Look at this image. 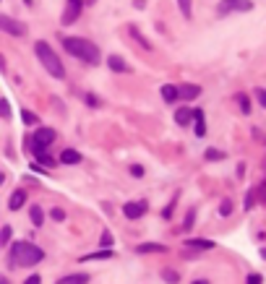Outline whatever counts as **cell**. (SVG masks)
<instances>
[{"mask_svg":"<svg viewBox=\"0 0 266 284\" xmlns=\"http://www.w3.org/2000/svg\"><path fill=\"white\" fill-rule=\"evenodd\" d=\"M63 47L68 55H73V58H78L81 63H89V65H97L102 60L99 47L94 42L84 39V37H63Z\"/></svg>","mask_w":266,"mask_h":284,"instance_id":"6da1fadb","label":"cell"},{"mask_svg":"<svg viewBox=\"0 0 266 284\" xmlns=\"http://www.w3.org/2000/svg\"><path fill=\"white\" fill-rule=\"evenodd\" d=\"M44 258V250L26 243V240H21V243H13L11 245V264L13 266H34Z\"/></svg>","mask_w":266,"mask_h":284,"instance_id":"7a4b0ae2","label":"cell"},{"mask_svg":"<svg viewBox=\"0 0 266 284\" xmlns=\"http://www.w3.org/2000/svg\"><path fill=\"white\" fill-rule=\"evenodd\" d=\"M34 52H37V58H39V63H42V68L47 71L52 78H65V65L60 63L58 52L47 45V42H37V45H34Z\"/></svg>","mask_w":266,"mask_h":284,"instance_id":"3957f363","label":"cell"},{"mask_svg":"<svg viewBox=\"0 0 266 284\" xmlns=\"http://www.w3.org/2000/svg\"><path fill=\"white\" fill-rule=\"evenodd\" d=\"M0 32H6L11 37H26V24H21V21L0 13Z\"/></svg>","mask_w":266,"mask_h":284,"instance_id":"277c9868","label":"cell"},{"mask_svg":"<svg viewBox=\"0 0 266 284\" xmlns=\"http://www.w3.org/2000/svg\"><path fill=\"white\" fill-rule=\"evenodd\" d=\"M248 11H253L251 0H222L219 3V16H225V13H248Z\"/></svg>","mask_w":266,"mask_h":284,"instance_id":"5b68a950","label":"cell"},{"mask_svg":"<svg viewBox=\"0 0 266 284\" xmlns=\"http://www.w3.org/2000/svg\"><path fill=\"white\" fill-rule=\"evenodd\" d=\"M81 11H84V0H68V6H65V13H63V24H65V26L73 24V21L81 16Z\"/></svg>","mask_w":266,"mask_h":284,"instance_id":"8992f818","label":"cell"},{"mask_svg":"<svg viewBox=\"0 0 266 284\" xmlns=\"http://www.w3.org/2000/svg\"><path fill=\"white\" fill-rule=\"evenodd\" d=\"M123 214L128 216V219H139V216L146 214V201H130V204H125Z\"/></svg>","mask_w":266,"mask_h":284,"instance_id":"52a82bcc","label":"cell"},{"mask_svg":"<svg viewBox=\"0 0 266 284\" xmlns=\"http://www.w3.org/2000/svg\"><path fill=\"white\" fill-rule=\"evenodd\" d=\"M52 141H55V130H52V128H39L37 133H34V146L47 149Z\"/></svg>","mask_w":266,"mask_h":284,"instance_id":"ba28073f","label":"cell"},{"mask_svg":"<svg viewBox=\"0 0 266 284\" xmlns=\"http://www.w3.org/2000/svg\"><path fill=\"white\" fill-rule=\"evenodd\" d=\"M198 94H201V86H198V83H185V86H177V97H183V99H196Z\"/></svg>","mask_w":266,"mask_h":284,"instance_id":"9c48e42d","label":"cell"},{"mask_svg":"<svg viewBox=\"0 0 266 284\" xmlns=\"http://www.w3.org/2000/svg\"><path fill=\"white\" fill-rule=\"evenodd\" d=\"M107 65H110V68H113L115 73H128L130 68H128V63L120 58V55H110L107 58Z\"/></svg>","mask_w":266,"mask_h":284,"instance_id":"30bf717a","label":"cell"},{"mask_svg":"<svg viewBox=\"0 0 266 284\" xmlns=\"http://www.w3.org/2000/svg\"><path fill=\"white\" fill-rule=\"evenodd\" d=\"M24 204H26V190H13L11 201H8V209H11V211H18Z\"/></svg>","mask_w":266,"mask_h":284,"instance_id":"8fae6325","label":"cell"},{"mask_svg":"<svg viewBox=\"0 0 266 284\" xmlns=\"http://www.w3.org/2000/svg\"><path fill=\"white\" fill-rule=\"evenodd\" d=\"M193 123H196V136H198V138L206 136V120H204V110H193Z\"/></svg>","mask_w":266,"mask_h":284,"instance_id":"7c38bea8","label":"cell"},{"mask_svg":"<svg viewBox=\"0 0 266 284\" xmlns=\"http://www.w3.org/2000/svg\"><path fill=\"white\" fill-rule=\"evenodd\" d=\"M60 162H63V164H78V162H81V151H76V149L60 151Z\"/></svg>","mask_w":266,"mask_h":284,"instance_id":"4fadbf2b","label":"cell"},{"mask_svg":"<svg viewBox=\"0 0 266 284\" xmlns=\"http://www.w3.org/2000/svg\"><path fill=\"white\" fill-rule=\"evenodd\" d=\"M55 284H89V274H68V276H60Z\"/></svg>","mask_w":266,"mask_h":284,"instance_id":"5bb4252c","label":"cell"},{"mask_svg":"<svg viewBox=\"0 0 266 284\" xmlns=\"http://www.w3.org/2000/svg\"><path fill=\"white\" fill-rule=\"evenodd\" d=\"M193 120V110L191 107H180V110H175V123L177 125H188Z\"/></svg>","mask_w":266,"mask_h":284,"instance_id":"9a60e30c","label":"cell"},{"mask_svg":"<svg viewBox=\"0 0 266 284\" xmlns=\"http://www.w3.org/2000/svg\"><path fill=\"white\" fill-rule=\"evenodd\" d=\"M185 248H191V250H211L214 248V243L211 240H185Z\"/></svg>","mask_w":266,"mask_h":284,"instance_id":"2e32d148","label":"cell"},{"mask_svg":"<svg viewBox=\"0 0 266 284\" xmlns=\"http://www.w3.org/2000/svg\"><path fill=\"white\" fill-rule=\"evenodd\" d=\"M34 157H37V162L44 164V167H52V164H55V159L47 154V149H42V146H34Z\"/></svg>","mask_w":266,"mask_h":284,"instance_id":"e0dca14e","label":"cell"},{"mask_svg":"<svg viewBox=\"0 0 266 284\" xmlns=\"http://www.w3.org/2000/svg\"><path fill=\"white\" fill-rule=\"evenodd\" d=\"M136 253H167V248L159 245V243H141L136 248Z\"/></svg>","mask_w":266,"mask_h":284,"instance_id":"ac0fdd59","label":"cell"},{"mask_svg":"<svg viewBox=\"0 0 266 284\" xmlns=\"http://www.w3.org/2000/svg\"><path fill=\"white\" fill-rule=\"evenodd\" d=\"M162 99H165V102H170V104L180 99V97H177V86H172V83H165V86H162Z\"/></svg>","mask_w":266,"mask_h":284,"instance_id":"d6986e66","label":"cell"},{"mask_svg":"<svg viewBox=\"0 0 266 284\" xmlns=\"http://www.w3.org/2000/svg\"><path fill=\"white\" fill-rule=\"evenodd\" d=\"M115 253H113V248H102V250H97V253H89V255H81V261H99V258H113Z\"/></svg>","mask_w":266,"mask_h":284,"instance_id":"ffe728a7","label":"cell"},{"mask_svg":"<svg viewBox=\"0 0 266 284\" xmlns=\"http://www.w3.org/2000/svg\"><path fill=\"white\" fill-rule=\"evenodd\" d=\"M128 32H130V34H133V37H136V39H139V42H141V47H144V50H151V45H149V39H146V37H144V34H139V29H136V26H133V24H130V26H128Z\"/></svg>","mask_w":266,"mask_h":284,"instance_id":"44dd1931","label":"cell"},{"mask_svg":"<svg viewBox=\"0 0 266 284\" xmlns=\"http://www.w3.org/2000/svg\"><path fill=\"white\" fill-rule=\"evenodd\" d=\"M29 216H32L34 224H42V222H44V211H42L39 206H32V209H29Z\"/></svg>","mask_w":266,"mask_h":284,"instance_id":"7402d4cb","label":"cell"},{"mask_svg":"<svg viewBox=\"0 0 266 284\" xmlns=\"http://www.w3.org/2000/svg\"><path fill=\"white\" fill-rule=\"evenodd\" d=\"M237 102H240V112L248 115L251 112V99H248V94H237Z\"/></svg>","mask_w":266,"mask_h":284,"instance_id":"603a6c76","label":"cell"},{"mask_svg":"<svg viewBox=\"0 0 266 284\" xmlns=\"http://www.w3.org/2000/svg\"><path fill=\"white\" fill-rule=\"evenodd\" d=\"M209 162H219V159H225V151H219V149H206V154H204Z\"/></svg>","mask_w":266,"mask_h":284,"instance_id":"cb8c5ba5","label":"cell"},{"mask_svg":"<svg viewBox=\"0 0 266 284\" xmlns=\"http://www.w3.org/2000/svg\"><path fill=\"white\" fill-rule=\"evenodd\" d=\"M11 235H13V230L6 224L3 230H0V245H8V243H11Z\"/></svg>","mask_w":266,"mask_h":284,"instance_id":"d4e9b609","label":"cell"},{"mask_svg":"<svg viewBox=\"0 0 266 284\" xmlns=\"http://www.w3.org/2000/svg\"><path fill=\"white\" fill-rule=\"evenodd\" d=\"M177 6H180V13H183L185 18H191V13H193V8H191V0H177Z\"/></svg>","mask_w":266,"mask_h":284,"instance_id":"484cf974","label":"cell"},{"mask_svg":"<svg viewBox=\"0 0 266 284\" xmlns=\"http://www.w3.org/2000/svg\"><path fill=\"white\" fill-rule=\"evenodd\" d=\"M219 214H222V216H230V214H232V201H230V198H227V201H222Z\"/></svg>","mask_w":266,"mask_h":284,"instance_id":"4316f807","label":"cell"},{"mask_svg":"<svg viewBox=\"0 0 266 284\" xmlns=\"http://www.w3.org/2000/svg\"><path fill=\"white\" fill-rule=\"evenodd\" d=\"M21 120H24L26 125H34L37 123V115H32L29 110H21Z\"/></svg>","mask_w":266,"mask_h":284,"instance_id":"83f0119b","label":"cell"},{"mask_svg":"<svg viewBox=\"0 0 266 284\" xmlns=\"http://www.w3.org/2000/svg\"><path fill=\"white\" fill-rule=\"evenodd\" d=\"M256 99H258V104L263 107V110H266V89H261V86H258V89H256Z\"/></svg>","mask_w":266,"mask_h":284,"instance_id":"f1b7e54d","label":"cell"},{"mask_svg":"<svg viewBox=\"0 0 266 284\" xmlns=\"http://www.w3.org/2000/svg\"><path fill=\"white\" fill-rule=\"evenodd\" d=\"M0 115H3L6 120L11 118V107H8V102H6V99H0Z\"/></svg>","mask_w":266,"mask_h":284,"instance_id":"f546056e","label":"cell"},{"mask_svg":"<svg viewBox=\"0 0 266 284\" xmlns=\"http://www.w3.org/2000/svg\"><path fill=\"white\" fill-rule=\"evenodd\" d=\"M102 248H113V235H110V232H102Z\"/></svg>","mask_w":266,"mask_h":284,"instance_id":"4dcf8cb0","label":"cell"},{"mask_svg":"<svg viewBox=\"0 0 266 284\" xmlns=\"http://www.w3.org/2000/svg\"><path fill=\"white\" fill-rule=\"evenodd\" d=\"M253 204H256V188L248 190V195H246V209H253Z\"/></svg>","mask_w":266,"mask_h":284,"instance_id":"1f68e13d","label":"cell"},{"mask_svg":"<svg viewBox=\"0 0 266 284\" xmlns=\"http://www.w3.org/2000/svg\"><path fill=\"white\" fill-rule=\"evenodd\" d=\"M256 198H261V201L266 204V180H263L258 188H256Z\"/></svg>","mask_w":266,"mask_h":284,"instance_id":"d6a6232c","label":"cell"},{"mask_svg":"<svg viewBox=\"0 0 266 284\" xmlns=\"http://www.w3.org/2000/svg\"><path fill=\"white\" fill-rule=\"evenodd\" d=\"M50 216H52L55 222H63V219H65V211H63V209H52V211H50Z\"/></svg>","mask_w":266,"mask_h":284,"instance_id":"836d02e7","label":"cell"},{"mask_svg":"<svg viewBox=\"0 0 266 284\" xmlns=\"http://www.w3.org/2000/svg\"><path fill=\"white\" fill-rule=\"evenodd\" d=\"M162 276H165V279H167L170 284H177V279H180V276H177V271H165Z\"/></svg>","mask_w":266,"mask_h":284,"instance_id":"e575fe53","label":"cell"},{"mask_svg":"<svg viewBox=\"0 0 266 284\" xmlns=\"http://www.w3.org/2000/svg\"><path fill=\"white\" fill-rule=\"evenodd\" d=\"M246 284H263V279H261V274H248Z\"/></svg>","mask_w":266,"mask_h":284,"instance_id":"d590c367","label":"cell"},{"mask_svg":"<svg viewBox=\"0 0 266 284\" xmlns=\"http://www.w3.org/2000/svg\"><path fill=\"white\" fill-rule=\"evenodd\" d=\"M130 175H133V178H144V167L141 164H133L130 167Z\"/></svg>","mask_w":266,"mask_h":284,"instance_id":"8d00e7d4","label":"cell"},{"mask_svg":"<svg viewBox=\"0 0 266 284\" xmlns=\"http://www.w3.org/2000/svg\"><path fill=\"white\" fill-rule=\"evenodd\" d=\"M196 211H188V216H185V222H183V230H191L193 227V219H196V216H193Z\"/></svg>","mask_w":266,"mask_h":284,"instance_id":"74e56055","label":"cell"},{"mask_svg":"<svg viewBox=\"0 0 266 284\" xmlns=\"http://www.w3.org/2000/svg\"><path fill=\"white\" fill-rule=\"evenodd\" d=\"M24 284H42V276H39V274H32V276H29Z\"/></svg>","mask_w":266,"mask_h":284,"instance_id":"f35d334b","label":"cell"},{"mask_svg":"<svg viewBox=\"0 0 266 284\" xmlns=\"http://www.w3.org/2000/svg\"><path fill=\"white\" fill-rule=\"evenodd\" d=\"M86 102L92 104V107H97V104H99V102H97V97H92V94H86Z\"/></svg>","mask_w":266,"mask_h":284,"instance_id":"ab89813d","label":"cell"},{"mask_svg":"<svg viewBox=\"0 0 266 284\" xmlns=\"http://www.w3.org/2000/svg\"><path fill=\"white\" fill-rule=\"evenodd\" d=\"M0 71H6V58L0 55Z\"/></svg>","mask_w":266,"mask_h":284,"instance_id":"60d3db41","label":"cell"},{"mask_svg":"<svg viewBox=\"0 0 266 284\" xmlns=\"http://www.w3.org/2000/svg\"><path fill=\"white\" fill-rule=\"evenodd\" d=\"M193 284H209V281H206V279H196Z\"/></svg>","mask_w":266,"mask_h":284,"instance_id":"b9f144b4","label":"cell"},{"mask_svg":"<svg viewBox=\"0 0 266 284\" xmlns=\"http://www.w3.org/2000/svg\"><path fill=\"white\" fill-rule=\"evenodd\" d=\"M3 183H6V175H3V172H0V185H3Z\"/></svg>","mask_w":266,"mask_h":284,"instance_id":"7bdbcfd3","label":"cell"},{"mask_svg":"<svg viewBox=\"0 0 266 284\" xmlns=\"http://www.w3.org/2000/svg\"><path fill=\"white\" fill-rule=\"evenodd\" d=\"M0 284H8V279H6V276H0Z\"/></svg>","mask_w":266,"mask_h":284,"instance_id":"ee69618b","label":"cell"},{"mask_svg":"<svg viewBox=\"0 0 266 284\" xmlns=\"http://www.w3.org/2000/svg\"><path fill=\"white\" fill-rule=\"evenodd\" d=\"M261 255H263V261H266V248H263V250H261Z\"/></svg>","mask_w":266,"mask_h":284,"instance_id":"f6af8a7d","label":"cell"},{"mask_svg":"<svg viewBox=\"0 0 266 284\" xmlns=\"http://www.w3.org/2000/svg\"><path fill=\"white\" fill-rule=\"evenodd\" d=\"M261 164H263V169H266V157H263V162H261Z\"/></svg>","mask_w":266,"mask_h":284,"instance_id":"bcb514c9","label":"cell"}]
</instances>
